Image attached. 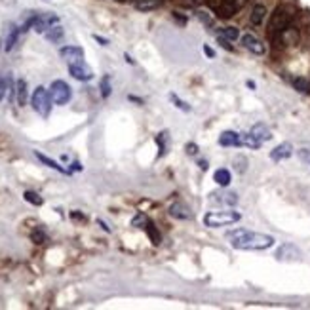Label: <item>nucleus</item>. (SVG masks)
Wrapping results in <instances>:
<instances>
[{
	"label": "nucleus",
	"mask_w": 310,
	"mask_h": 310,
	"mask_svg": "<svg viewBox=\"0 0 310 310\" xmlns=\"http://www.w3.org/2000/svg\"><path fill=\"white\" fill-rule=\"evenodd\" d=\"M210 202L217 204V206H236L238 204V194L232 192V190H225L221 186V190H215V192L210 194Z\"/></svg>",
	"instance_id": "0eeeda50"
},
{
	"label": "nucleus",
	"mask_w": 310,
	"mask_h": 310,
	"mask_svg": "<svg viewBox=\"0 0 310 310\" xmlns=\"http://www.w3.org/2000/svg\"><path fill=\"white\" fill-rule=\"evenodd\" d=\"M63 34H65V31H63V27L59 23L54 25V27H50V29L44 32V36H46L50 42H59V40L63 38Z\"/></svg>",
	"instance_id": "412c9836"
},
{
	"label": "nucleus",
	"mask_w": 310,
	"mask_h": 310,
	"mask_svg": "<svg viewBox=\"0 0 310 310\" xmlns=\"http://www.w3.org/2000/svg\"><path fill=\"white\" fill-rule=\"evenodd\" d=\"M124 57H126V61L130 63V65H135V61H133V57L130 54H124Z\"/></svg>",
	"instance_id": "ea45409f"
},
{
	"label": "nucleus",
	"mask_w": 310,
	"mask_h": 310,
	"mask_svg": "<svg viewBox=\"0 0 310 310\" xmlns=\"http://www.w3.org/2000/svg\"><path fill=\"white\" fill-rule=\"evenodd\" d=\"M219 36H223V38L234 42V40L240 38V31H238V27H223V29L219 31Z\"/></svg>",
	"instance_id": "a878e982"
},
{
	"label": "nucleus",
	"mask_w": 310,
	"mask_h": 310,
	"mask_svg": "<svg viewBox=\"0 0 310 310\" xmlns=\"http://www.w3.org/2000/svg\"><path fill=\"white\" fill-rule=\"evenodd\" d=\"M59 55L70 65V63H78L84 59V50L80 46H63L59 50Z\"/></svg>",
	"instance_id": "9d476101"
},
{
	"label": "nucleus",
	"mask_w": 310,
	"mask_h": 310,
	"mask_svg": "<svg viewBox=\"0 0 310 310\" xmlns=\"http://www.w3.org/2000/svg\"><path fill=\"white\" fill-rule=\"evenodd\" d=\"M185 150H186V154L196 156V154H198V145H196V143H186Z\"/></svg>",
	"instance_id": "473e14b6"
},
{
	"label": "nucleus",
	"mask_w": 310,
	"mask_h": 310,
	"mask_svg": "<svg viewBox=\"0 0 310 310\" xmlns=\"http://www.w3.org/2000/svg\"><path fill=\"white\" fill-rule=\"evenodd\" d=\"M240 135H242V145H244V147L253 148V150H255V148H261V145H263V143L257 139L251 132H249V133H240Z\"/></svg>",
	"instance_id": "4be33fe9"
},
{
	"label": "nucleus",
	"mask_w": 310,
	"mask_h": 310,
	"mask_svg": "<svg viewBox=\"0 0 310 310\" xmlns=\"http://www.w3.org/2000/svg\"><path fill=\"white\" fill-rule=\"evenodd\" d=\"M240 38H242V46L246 48L248 52H251V54L263 55L264 52H266L264 44L259 38H257L255 34H251V32H246V34H242Z\"/></svg>",
	"instance_id": "1a4fd4ad"
},
{
	"label": "nucleus",
	"mask_w": 310,
	"mask_h": 310,
	"mask_svg": "<svg viewBox=\"0 0 310 310\" xmlns=\"http://www.w3.org/2000/svg\"><path fill=\"white\" fill-rule=\"evenodd\" d=\"M213 181H215L219 186L226 188V186L230 185V181H232V175H230V171L226 170V168H221V170H217L213 173Z\"/></svg>",
	"instance_id": "a211bd4d"
},
{
	"label": "nucleus",
	"mask_w": 310,
	"mask_h": 310,
	"mask_svg": "<svg viewBox=\"0 0 310 310\" xmlns=\"http://www.w3.org/2000/svg\"><path fill=\"white\" fill-rule=\"evenodd\" d=\"M246 84H248V88H251V90H255V82H251V80H248Z\"/></svg>",
	"instance_id": "79ce46f5"
},
{
	"label": "nucleus",
	"mask_w": 310,
	"mask_h": 310,
	"mask_svg": "<svg viewBox=\"0 0 310 310\" xmlns=\"http://www.w3.org/2000/svg\"><path fill=\"white\" fill-rule=\"evenodd\" d=\"M291 253H297V255H301V251L295 248V246H282V248L276 251V259L278 261H287V259H291Z\"/></svg>",
	"instance_id": "b1692460"
},
{
	"label": "nucleus",
	"mask_w": 310,
	"mask_h": 310,
	"mask_svg": "<svg viewBox=\"0 0 310 310\" xmlns=\"http://www.w3.org/2000/svg\"><path fill=\"white\" fill-rule=\"evenodd\" d=\"M242 219V215L238 211H210L204 215V225L208 228H219V226H228L238 223Z\"/></svg>",
	"instance_id": "7ed1b4c3"
},
{
	"label": "nucleus",
	"mask_w": 310,
	"mask_h": 310,
	"mask_svg": "<svg viewBox=\"0 0 310 310\" xmlns=\"http://www.w3.org/2000/svg\"><path fill=\"white\" fill-rule=\"evenodd\" d=\"M293 154V147L289 143H282L278 147H274L270 150V158L274 162H282V160H287L289 156Z\"/></svg>",
	"instance_id": "f8f14e48"
},
{
	"label": "nucleus",
	"mask_w": 310,
	"mask_h": 310,
	"mask_svg": "<svg viewBox=\"0 0 310 310\" xmlns=\"http://www.w3.org/2000/svg\"><path fill=\"white\" fill-rule=\"evenodd\" d=\"M148 223L147 215H143V213H137L135 217L132 219V226H145Z\"/></svg>",
	"instance_id": "2f4dec72"
},
{
	"label": "nucleus",
	"mask_w": 310,
	"mask_h": 310,
	"mask_svg": "<svg viewBox=\"0 0 310 310\" xmlns=\"http://www.w3.org/2000/svg\"><path fill=\"white\" fill-rule=\"evenodd\" d=\"M19 34H21V29H19V27H16V25H12V27H10V31H8V34H6V40H4V50H6V52L14 50V46L17 44Z\"/></svg>",
	"instance_id": "4468645a"
},
{
	"label": "nucleus",
	"mask_w": 310,
	"mask_h": 310,
	"mask_svg": "<svg viewBox=\"0 0 310 310\" xmlns=\"http://www.w3.org/2000/svg\"><path fill=\"white\" fill-rule=\"evenodd\" d=\"M50 95H52V101L55 105H67L72 97V92L65 80H54L50 86Z\"/></svg>",
	"instance_id": "39448f33"
},
{
	"label": "nucleus",
	"mask_w": 310,
	"mask_h": 310,
	"mask_svg": "<svg viewBox=\"0 0 310 310\" xmlns=\"http://www.w3.org/2000/svg\"><path fill=\"white\" fill-rule=\"evenodd\" d=\"M249 132L253 133L255 135L257 139L261 141V143H264V141H268V139H272V133H270V130L266 128L264 124H255Z\"/></svg>",
	"instance_id": "6ab92c4d"
},
{
	"label": "nucleus",
	"mask_w": 310,
	"mask_h": 310,
	"mask_svg": "<svg viewBox=\"0 0 310 310\" xmlns=\"http://www.w3.org/2000/svg\"><path fill=\"white\" fill-rule=\"evenodd\" d=\"M31 240L34 242V244H44V242L48 240V236H46V232H44V230L36 228V230L31 234Z\"/></svg>",
	"instance_id": "7c9ffc66"
},
{
	"label": "nucleus",
	"mask_w": 310,
	"mask_h": 310,
	"mask_svg": "<svg viewBox=\"0 0 310 310\" xmlns=\"http://www.w3.org/2000/svg\"><path fill=\"white\" fill-rule=\"evenodd\" d=\"M204 54L213 59V57H215V50H213L211 46H208V44H204Z\"/></svg>",
	"instance_id": "72a5a7b5"
},
{
	"label": "nucleus",
	"mask_w": 310,
	"mask_h": 310,
	"mask_svg": "<svg viewBox=\"0 0 310 310\" xmlns=\"http://www.w3.org/2000/svg\"><path fill=\"white\" fill-rule=\"evenodd\" d=\"M162 4V0H135L133 6L141 12H150V10H156Z\"/></svg>",
	"instance_id": "aec40b11"
},
{
	"label": "nucleus",
	"mask_w": 310,
	"mask_h": 310,
	"mask_svg": "<svg viewBox=\"0 0 310 310\" xmlns=\"http://www.w3.org/2000/svg\"><path fill=\"white\" fill-rule=\"evenodd\" d=\"M70 217H72V219H84V215H80V213H76V211H72V213H70Z\"/></svg>",
	"instance_id": "a19ab883"
},
{
	"label": "nucleus",
	"mask_w": 310,
	"mask_h": 310,
	"mask_svg": "<svg viewBox=\"0 0 310 310\" xmlns=\"http://www.w3.org/2000/svg\"><path fill=\"white\" fill-rule=\"evenodd\" d=\"M69 72L72 78H76L80 82H90L93 78V70L86 65L84 61H78V63H70L69 65Z\"/></svg>",
	"instance_id": "6e6552de"
},
{
	"label": "nucleus",
	"mask_w": 310,
	"mask_h": 310,
	"mask_svg": "<svg viewBox=\"0 0 310 310\" xmlns=\"http://www.w3.org/2000/svg\"><path fill=\"white\" fill-rule=\"evenodd\" d=\"M170 215L175 219H181V221H188V219L192 217V211H190V208L186 204L177 202V204H173L170 208Z\"/></svg>",
	"instance_id": "ddd939ff"
},
{
	"label": "nucleus",
	"mask_w": 310,
	"mask_h": 310,
	"mask_svg": "<svg viewBox=\"0 0 310 310\" xmlns=\"http://www.w3.org/2000/svg\"><path fill=\"white\" fill-rule=\"evenodd\" d=\"M34 156L38 158L40 162L44 164V166H48V168H52V170H55V171H59V173H65V175H69L70 171L69 170H65L63 166H59V164L55 162V160H52V158H48L46 154H42V152H38V150H34Z\"/></svg>",
	"instance_id": "dca6fc26"
},
{
	"label": "nucleus",
	"mask_w": 310,
	"mask_h": 310,
	"mask_svg": "<svg viewBox=\"0 0 310 310\" xmlns=\"http://www.w3.org/2000/svg\"><path fill=\"white\" fill-rule=\"evenodd\" d=\"M57 23H59V17L55 16L54 12H40V14H34L32 31H36L38 34H44L50 27H54Z\"/></svg>",
	"instance_id": "423d86ee"
},
{
	"label": "nucleus",
	"mask_w": 310,
	"mask_h": 310,
	"mask_svg": "<svg viewBox=\"0 0 310 310\" xmlns=\"http://www.w3.org/2000/svg\"><path fill=\"white\" fill-rule=\"evenodd\" d=\"M97 225H99L101 228L105 230V232H110V226H107V223H105V221H101V219H97Z\"/></svg>",
	"instance_id": "c9c22d12"
},
{
	"label": "nucleus",
	"mask_w": 310,
	"mask_h": 310,
	"mask_svg": "<svg viewBox=\"0 0 310 310\" xmlns=\"http://www.w3.org/2000/svg\"><path fill=\"white\" fill-rule=\"evenodd\" d=\"M99 90H101V97H103V99H107L110 93H112V84H110V76H109V74H105V76L101 78Z\"/></svg>",
	"instance_id": "cd10ccee"
},
{
	"label": "nucleus",
	"mask_w": 310,
	"mask_h": 310,
	"mask_svg": "<svg viewBox=\"0 0 310 310\" xmlns=\"http://www.w3.org/2000/svg\"><path fill=\"white\" fill-rule=\"evenodd\" d=\"M198 166H200V170H204V171L210 168V164L206 162V160H200V162H198Z\"/></svg>",
	"instance_id": "58836bf2"
},
{
	"label": "nucleus",
	"mask_w": 310,
	"mask_h": 310,
	"mask_svg": "<svg viewBox=\"0 0 310 310\" xmlns=\"http://www.w3.org/2000/svg\"><path fill=\"white\" fill-rule=\"evenodd\" d=\"M16 97H17V103L19 107H25L27 105V97H29V92H27V82L23 78H19L16 82Z\"/></svg>",
	"instance_id": "2eb2a0df"
},
{
	"label": "nucleus",
	"mask_w": 310,
	"mask_h": 310,
	"mask_svg": "<svg viewBox=\"0 0 310 310\" xmlns=\"http://www.w3.org/2000/svg\"><path fill=\"white\" fill-rule=\"evenodd\" d=\"M143 228H145V232L148 234L150 242H152L154 246H160V242H162V236H160V232H158V228H156V226L152 225L150 221H148V223H147L145 226H143Z\"/></svg>",
	"instance_id": "393cba45"
},
{
	"label": "nucleus",
	"mask_w": 310,
	"mask_h": 310,
	"mask_svg": "<svg viewBox=\"0 0 310 310\" xmlns=\"http://www.w3.org/2000/svg\"><path fill=\"white\" fill-rule=\"evenodd\" d=\"M156 143H158V156H164L168 152V145H170V133L168 132H160L156 135Z\"/></svg>",
	"instance_id": "5701e85b"
},
{
	"label": "nucleus",
	"mask_w": 310,
	"mask_h": 310,
	"mask_svg": "<svg viewBox=\"0 0 310 310\" xmlns=\"http://www.w3.org/2000/svg\"><path fill=\"white\" fill-rule=\"evenodd\" d=\"M217 143L221 147H242V135L228 130V132H223L219 135Z\"/></svg>",
	"instance_id": "9b49d317"
},
{
	"label": "nucleus",
	"mask_w": 310,
	"mask_h": 310,
	"mask_svg": "<svg viewBox=\"0 0 310 310\" xmlns=\"http://www.w3.org/2000/svg\"><path fill=\"white\" fill-rule=\"evenodd\" d=\"M23 198H25V202H29L32 206H42V204H44V198H42L38 192H32V190H25Z\"/></svg>",
	"instance_id": "c756f323"
},
{
	"label": "nucleus",
	"mask_w": 310,
	"mask_h": 310,
	"mask_svg": "<svg viewBox=\"0 0 310 310\" xmlns=\"http://www.w3.org/2000/svg\"><path fill=\"white\" fill-rule=\"evenodd\" d=\"M93 40H97L101 46H109V40L103 38V36H99V34H93Z\"/></svg>",
	"instance_id": "f704fd0d"
},
{
	"label": "nucleus",
	"mask_w": 310,
	"mask_h": 310,
	"mask_svg": "<svg viewBox=\"0 0 310 310\" xmlns=\"http://www.w3.org/2000/svg\"><path fill=\"white\" fill-rule=\"evenodd\" d=\"M170 101L173 103V107L179 110H183V112H190V105L186 103V101H183L181 97H177L175 93H170Z\"/></svg>",
	"instance_id": "c85d7f7f"
},
{
	"label": "nucleus",
	"mask_w": 310,
	"mask_h": 310,
	"mask_svg": "<svg viewBox=\"0 0 310 310\" xmlns=\"http://www.w3.org/2000/svg\"><path fill=\"white\" fill-rule=\"evenodd\" d=\"M266 17V6L264 4H255L253 10H251V16H249V21L253 25H261Z\"/></svg>",
	"instance_id": "f3484780"
},
{
	"label": "nucleus",
	"mask_w": 310,
	"mask_h": 310,
	"mask_svg": "<svg viewBox=\"0 0 310 310\" xmlns=\"http://www.w3.org/2000/svg\"><path fill=\"white\" fill-rule=\"evenodd\" d=\"M291 84H293V88L297 90V92L301 93H310V82L306 80V78L302 76H295L293 80H291Z\"/></svg>",
	"instance_id": "bb28decb"
},
{
	"label": "nucleus",
	"mask_w": 310,
	"mask_h": 310,
	"mask_svg": "<svg viewBox=\"0 0 310 310\" xmlns=\"http://www.w3.org/2000/svg\"><path fill=\"white\" fill-rule=\"evenodd\" d=\"M128 99L133 101V103H137V105H143V99H141V97H135V95H128Z\"/></svg>",
	"instance_id": "4c0bfd02"
},
{
	"label": "nucleus",
	"mask_w": 310,
	"mask_h": 310,
	"mask_svg": "<svg viewBox=\"0 0 310 310\" xmlns=\"http://www.w3.org/2000/svg\"><path fill=\"white\" fill-rule=\"evenodd\" d=\"M291 21H293V14L287 6H278L274 10V14L270 17V23H268V34L270 38L278 40L280 34L291 27Z\"/></svg>",
	"instance_id": "f03ea898"
},
{
	"label": "nucleus",
	"mask_w": 310,
	"mask_h": 310,
	"mask_svg": "<svg viewBox=\"0 0 310 310\" xmlns=\"http://www.w3.org/2000/svg\"><path fill=\"white\" fill-rule=\"evenodd\" d=\"M226 236L230 240V246L234 249H240V251H264V249L272 248L276 244L274 236H268V234L263 232H251L246 228L230 230Z\"/></svg>",
	"instance_id": "f257e3e1"
},
{
	"label": "nucleus",
	"mask_w": 310,
	"mask_h": 310,
	"mask_svg": "<svg viewBox=\"0 0 310 310\" xmlns=\"http://www.w3.org/2000/svg\"><path fill=\"white\" fill-rule=\"evenodd\" d=\"M70 171H82V164H80V162H72V166H70Z\"/></svg>",
	"instance_id": "e433bc0d"
},
{
	"label": "nucleus",
	"mask_w": 310,
	"mask_h": 310,
	"mask_svg": "<svg viewBox=\"0 0 310 310\" xmlns=\"http://www.w3.org/2000/svg\"><path fill=\"white\" fill-rule=\"evenodd\" d=\"M52 95H50V90H46L44 86H38L34 92H32V97H31V105L32 109L38 112L40 117L48 118L50 110H52Z\"/></svg>",
	"instance_id": "20e7f679"
}]
</instances>
